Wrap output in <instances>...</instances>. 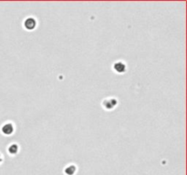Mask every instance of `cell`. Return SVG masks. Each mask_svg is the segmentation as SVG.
Returning <instances> with one entry per match:
<instances>
[{"label":"cell","instance_id":"cell-6","mask_svg":"<svg viewBox=\"0 0 187 175\" xmlns=\"http://www.w3.org/2000/svg\"><path fill=\"white\" fill-rule=\"evenodd\" d=\"M75 172H76V168H75V166H73V165H71V166L67 167L66 170H65V172H66V174H68V175H72V174H74Z\"/></svg>","mask_w":187,"mask_h":175},{"label":"cell","instance_id":"cell-3","mask_svg":"<svg viewBox=\"0 0 187 175\" xmlns=\"http://www.w3.org/2000/svg\"><path fill=\"white\" fill-rule=\"evenodd\" d=\"M113 69L117 73H123L126 70V66L122 62H117L113 65Z\"/></svg>","mask_w":187,"mask_h":175},{"label":"cell","instance_id":"cell-7","mask_svg":"<svg viewBox=\"0 0 187 175\" xmlns=\"http://www.w3.org/2000/svg\"><path fill=\"white\" fill-rule=\"evenodd\" d=\"M2 161V158H1V155H0V162Z\"/></svg>","mask_w":187,"mask_h":175},{"label":"cell","instance_id":"cell-2","mask_svg":"<svg viewBox=\"0 0 187 175\" xmlns=\"http://www.w3.org/2000/svg\"><path fill=\"white\" fill-rule=\"evenodd\" d=\"M117 105V100L114 98H109L103 101V106L107 109H112Z\"/></svg>","mask_w":187,"mask_h":175},{"label":"cell","instance_id":"cell-5","mask_svg":"<svg viewBox=\"0 0 187 175\" xmlns=\"http://www.w3.org/2000/svg\"><path fill=\"white\" fill-rule=\"evenodd\" d=\"M8 151L10 154H16L18 151V146L16 144H11L8 148Z\"/></svg>","mask_w":187,"mask_h":175},{"label":"cell","instance_id":"cell-4","mask_svg":"<svg viewBox=\"0 0 187 175\" xmlns=\"http://www.w3.org/2000/svg\"><path fill=\"white\" fill-rule=\"evenodd\" d=\"M14 131V127L11 123H8V124H5L2 127V132L5 134V135H10L12 134Z\"/></svg>","mask_w":187,"mask_h":175},{"label":"cell","instance_id":"cell-1","mask_svg":"<svg viewBox=\"0 0 187 175\" xmlns=\"http://www.w3.org/2000/svg\"><path fill=\"white\" fill-rule=\"evenodd\" d=\"M24 26H25V27L27 29H28V30H32V29H34L35 27H36L37 22H36V20H35L34 18H32V17H29V18H27V19L25 20Z\"/></svg>","mask_w":187,"mask_h":175}]
</instances>
